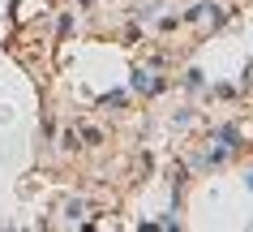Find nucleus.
<instances>
[{"label":"nucleus","mask_w":253,"mask_h":232,"mask_svg":"<svg viewBox=\"0 0 253 232\" xmlns=\"http://www.w3.org/2000/svg\"><path fill=\"white\" fill-rule=\"evenodd\" d=\"M133 91H155V82H150V73H142V69H137V73H133Z\"/></svg>","instance_id":"1"},{"label":"nucleus","mask_w":253,"mask_h":232,"mask_svg":"<svg viewBox=\"0 0 253 232\" xmlns=\"http://www.w3.org/2000/svg\"><path fill=\"white\" fill-rule=\"evenodd\" d=\"M249 189H253V177H249Z\"/></svg>","instance_id":"2"}]
</instances>
